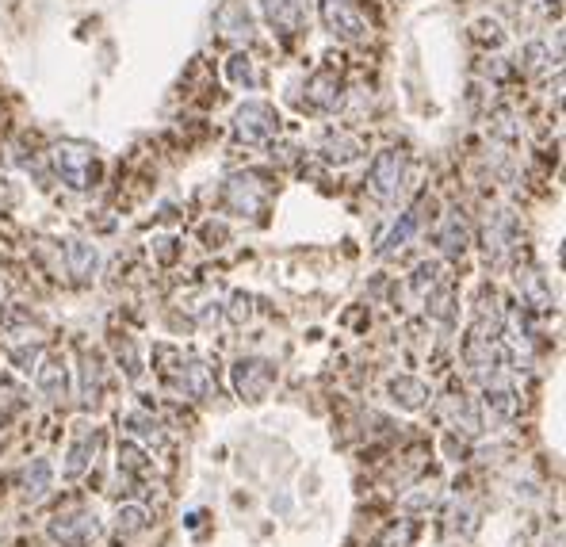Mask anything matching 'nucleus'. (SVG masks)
<instances>
[{
    "label": "nucleus",
    "mask_w": 566,
    "mask_h": 547,
    "mask_svg": "<svg viewBox=\"0 0 566 547\" xmlns=\"http://www.w3.org/2000/svg\"><path fill=\"white\" fill-rule=\"evenodd\" d=\"M50 161H54V173L62 176V184L73 192H88L100 180V161H96V150L88 142L66 138L50 150Z\"/></svg>",
    "instance_id": "1"
},
{
    "label": "nucleus",
    "mask_w": 566,
    "mask_h": 547,
    "mask_svg": "<svg viewBox=\"0 0 566 547\" xmlns=\"http://www.w3.org/2000/svg\"><path fill=\"white\" fill-rule=\"evenodd\" d=\"M402 184H406V154H402V150H383V154H375V161H371V169H368L371 199L394 203L398 192H402Z\"/></svg>",
    "instance_id": "2"
},
{
    "label": "nucleus",
    "mask_w": 566,
    "mask_h": 547,
    "mask_svg": "<svg viewBox=\"0 0 566 547\" xmlns=\"http://www.w3.org/2000/svg\"><path fill=\"white\" fill-rule=\"evenodd\" d=\"M46 536L62 547H85L100 536V521L88 509H69V513H58L46 521Z\"/></svg>",
    "instance_id": "3"
},
{
    "label": "nucleus",
    "mask_w": 566,
    "mask_h": 547,
    "mask_svg": "<svg viewBox=\"0 0 566 547\" xmlns=\"http://www.w3.org/2000/svg\"><path fill=\"white\" fill-rule=\"evenodd\" d=\"M234 131H238V138L249 142V146L272 142V138L280 134V115H276V108L261 104V100H249V104L238 108V115H234Z\"/></svg>",
    "instance_id": "4"
},
{
    "label": "nucleus",
    "mask_w": 566,
    "mask_h": 547,
    "mask_svg": "<svg viewBox=\"0 0 566 547\" xmlns=\"http://www.w3.org/2000/svg\"><path fill=\"white\" fill-rule=\"evenodd\" d=\"M96 448H100V429L96 425H88L85 417L73 425V437H69V448H66V463H62V479H81L88 471V463L96 456Z\"/></svg>",
    "instance_id": "5"
},
{
    "label": "nucleus",
    "mask_w": 566,
    "mask_h": 547,
    "mask_svg": "<svg viewBox=\"0 0 566 547\" xmlns=\"http://www.w3.org/2000/svg\"><path fill=\"white\" fill-rule=\"evenodd\" d=\"M429 207H433V199L421 196V199L414 203V207L406 211V215H398V222H394L391 230H387V238L379 241L375 257H383V261H387V257H394V253H402V249L410 245V238H414L417 230L425 226V211H429Z\"/></svg>",
    "instance_id": "6"
},
{
    "label": "nucleus",
    "mask_w": 566,
    "mask_h": 547,
    "mask_svg": "<svg viewBox=\"0 0 566 547\" xmlns=\"http://www.w3.org/2000/svg\"><path fill=\"white\" fill-rule=\"evenodd\" d=\"M222 203L234 215H257L264 207V184L253 173H238L222 184Z\"/></svg>",
    "instance_id": "7"
},
{
    "label": "nucleus",
    "mask_w": 566,
    "mask_h": 547,
    "mask_svg": "<svg viewBox=\"0 0 566 547\" xmlns=\"http://www.w3.org/2000/svg\"><path fill=\"white\" fill-rule=\"evenodd\" d=\"M276 383V364L272 360H261V356H249V360H238L234 364V387H238L241 398H264Z\"/></svg>",
    "instance_id": "8"
},
{
    "label": "nucleus",
    "mask_w": 566,
    "mask_h": 547,
    "mask_svg": "<svg viewBox=\"0 0 566 547\" xmlns=\"http://www.w3.org/2000/svg\"><path fill=\"white\" fill-rule=\"evenodd\" d=\"M322 20H326L333 39H345V43L368 39V23L360 20V12H352L345 0H322Z\"/></svg>",
    "instance_id": "9"
},
{
    "label": "nucleus",
    "mask_w": 566,
    "mask_h": 547,
    "mask_svg": "<svg viewBox=\"0 0 566 547\" xmlns=\"http://www.w3.org/2000/svg\"><path fill=\"white\" fill-rule=\"evenodd\" d=\"M517 222H513V215L509 211H498L494 219L486 222V261L494 264H505L509 261V253L517 249Z\"/></svg>",
    "instance_id": "10"
},
{
    "label": "nucleus",
    "mask_w": 566,
    "mask_h": 547,
    "mask_svg": "<svg viewBox=\"0 0 566 547\" xmlns=\"http://www.w3.org/2000/svg\"><path fill=\"white\" fill-rule=\"evenodd\" d=\"M173 383L176 391H184L188 398H211L215 391V379H211V364L207 360H199V356H184L180 360V368L173 372Z\"/></svg>",
    "instance_id": "11"
},
{
    "label": "nucleus",
    "mask_w": 566,
    "mask_h": 547,
    "mask_svg": "<svg viewBox=\"0 0 566 547\" xmlns=\"http://www.w3.org/2000/svg\"><path fill=\"white\" fill-rule=\"evenodd\" d=\"M35 387L43 391L46 402H66L69 394V372H66V360L62 356H50L35 368Z\"/></svg>",
    "instance_id": "12"
},
{
    "label": "nucleus",
    "mask_w": 566,
    "mask_h": 547,
    "mask_svg": "<svg viewBox=\"0 0 566 547\" xmlns=\"http://www.w3.org/2000/svg\"><path fill=\"white\" fill-rule=\"evenodd\" d=\"M482 406H486V414L494 417V421H509V417L517 414V394H513V387L505 383V379H498V383H486V391H482Z\"/></svg>",
    "instance_id": "13"
},
{
    "label": "nucleus",
    "mask_w": 566,
    "mask_h": 547,
    "mask_svg": "<svg viewBox=\"0 0 566 547\" xmlns=\"http://www.w3.org/2000/svg\"><path fill=\"white\" fill-rule=\"evenodd\" d=\"M23 498L27 502H43L46 494H50V486H54V467H50V460H31L27 467H23Z\"/></svg>",
    "instance_id": "14"
},
{
    "label": "nucleus",
    "mask_w": 566,
    "mask_h": 547,
    "mask_svg": "<svg viewBox=\"0 0 566 547\" xmlns=\"http://www.w3.org/2000/svg\"><path fill=\"white\" fill-rule=\"evenodd\" d=\"M264 16L276 31L295 35L299 23H303V0H264Z\"/></svg>",
    "instance_id": "15"
},
{
    "label": "nucleus",
    "mask_w": 566,
    "mask_h": 547,
    "mask_svg": "<svg viewBox=\"0 0 566 547\" xmlns=\"http://www.w3.org/2000/svg\"><path fill=\"white\" fill-rule=\"evenodd\" d=\"M66 264L77 280H92L100 272V249L88 241H69L66 245Z\"/></svg>",
    "instance_id": "16"
},
{
    "label": "nucleus",
    "mask_w": 566,
    "mask_h": 547,
    "mask_svg": "<svg viewBox=\"0 0 566 547\" xmlns=\"http://www.w3.org/2000/svg\"><path fill=\"white\" fill-rule=\"evenodd\" d=\"M436 245H440L444 257H459V253L467 249V226H463V219H459L456 211L444 215L440 230H436Z\"/></svg>",
    "instance_id": "17"
},
{
    "label": "nucleus",
    "mask_w": 566,
    "mask_h": 547,
    "mask_svg": "<svg viewBox=\"0 0 566 547\" xmlns=\"http://www.w3.org/2000/svg\"><path fill=\"white\" fill-rule=\"evenodd\" d=\"M387 387H391L394 402H398L402 410H421V406L429 402V387H425L421 379H414V375H398Z\"/></svg>",
    "instance_id": "18"
},
{
    "label": "nucleus",
    "mask_w": 566,
    "mask_h": 547,
    "mask_svg": "<svg viewBox=\"0 0 566 547\" xmlns=\"http://www.w3.org/2000/svg\"><path fill=\"white\" fill-rule=\"evenodd\" d=\"M559 58H563V39L555 35V43L551 39H536V43L524 46V69H551L559 66Z\"/></svg>",
    "instance_id": "19"
},
{
    "label": "nucleus",
    "mask_w": 566,
    "mask_h": 547,
    "mask_svg": "<svg viewBox=\"0 0 566 547\" xmlns=\"http://www.w3.org/2000/svg\"><path fill=\"white\" fill-rule=\"evenodd\" d=\"M444 414H448V421L456 425V433H463V437H479V414H475V406L459 394V398H448L444 402Z\"/></svg>",
    "instance_id": "20"
},
{
    "label": "nucleus",
    "mask_w": 566,
    "mask_h": 547,
    "mask_svg": "<svg viewBox=\"0 0 566 547\" xmlns=\"http://www.w3.org/2000/svg\"><path fill=\"white\" fill-rule=\"evenodd\" d=\"M100 387H104L100 356H96V352H85V356H81V398H85L88 406L100 402Z\"/></svg>",
    "instance_id": "21"
},
{
    "label": "nucleus",
    "mask_w": 566,
    "mask_h": 547,
    "mask_svg": "<svg viewBox=\"0 0 566 547\" xmlns=\"http://www.w3.org/2000/svg\"><path fill=\"white\" fill-rule=\"evenodd\" d=\"M23 406H27V391H23L16 379L0 375V425H8L12 417L20 414Z\"/></svg>",
    "instance_id": "22"
},
{
    "label": "nucleus",
    "mask_w": 566,
    "mask_h": 547,
    "mask_svg": "<svg viewBox=\"0 0 566 547\" xmlns=\"http://www.w3.org/2000/svg\"><path fill=\"white\" fill-rule=\"evenodd\" d=\"M310 104L322 111H333L337 104H341V92H337V81L329 77V73H322V77H314L310 81Z\"/></svg>",
    "instance_id": "23"
},
{
    "label": "nucleus",
    "mask_w": 566,
    "mask_h": 547,
    "mask_svg": "<svg viewBox=\"0 0 566 547\" xmlns=\"http://www.w3.org/2000/svg\"><path fill=\"white\" fill-rule=\"evenodd\" d=\"M146 521H150V513H146V505H119V513H115V528L123 532V536H138L142 528H146Z\"/></svg>",
    "instance_id": "24"
},
{
    "label": "nucleus",
    "mask_w": 566,
    "mask_h": 547,
    "mask_svg": "<svg viewBox=\"0 0 566 547\" xmlns=\"http://www.w3.org/2000/svg\"><path fill=\"white\" fill-rule=\"evenodd\" d=\"M123 467H127L131 475H146V471H150L146 452H142V448H134L131 440H127V444H119V471H123Z\"/></svg>",
    "instance_id": "25"
},
{
    "label": "nucleus",
    "mask_w": 566,
    "mask_h": 547,
    "mask_svg": "<svg viewBox=\"0 0 566 547\" xmlns=\"http://www.w3.org/2000/svg\"><path fill=\"white\" fill-rule=\"evenodd\" d=\"M436 280H440V264H421V268L414 272V291L421 295V299H429Z\"/></svg>",
    "instance_id": "26"
},
{
    "label": "nucleus",
    "mask_w": 566,
    "mask_h": 547,
    "mask_svg": "<svg viewBox=\"0 0 566 547\" xmlns=\"http://www.w3.org/2000/svg\"><path fill=\"white\" fill-rule=\"evenodd\" d=\"M123 425H127V433H131V437H138V440H157V437H161V433H157V421H153V417H146V414H131L127 421H123Z\"/></svg>",
    "instance_id": "27"
},
{
    "label": "nucleus",
    "mask_w": 566,
    "mask_h": 547,
    "mask_svg": "<svg viewBox=\"0 0 566 547\" xmlns=\"http://www.w3.org/2000/svg\"><path fill=\"white\" fill-rule=\"evenodd\" d=\"M230 77H234V81H238V85H257V81H261V77H257V69H253V62H249V58H234V62H230Z\"/></svg>",
    "instance_id": "28"
},
{
    "label": "nucleus",
    "mask_w": 566,
    "mask_h": 547,
    "mask_svg": "<svg viewBox=\"0 0 566 547\" xmlns=\"http://www.w3.org/2000/svg\"><path fill=\"white\" fill-rule=\"evenodd\" d=\"M410 540H414V525L410 521H402V532H398V525L387 532V540L379 547H410Z\"/></svg>",
    "instance_id": "29"
}]
</instances>
